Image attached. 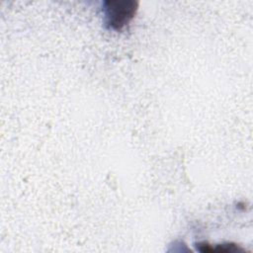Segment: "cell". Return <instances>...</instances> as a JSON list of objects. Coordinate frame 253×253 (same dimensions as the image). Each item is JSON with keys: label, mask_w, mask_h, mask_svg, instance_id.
Listing matches in <instances>:
<instances>
[{"label": "cell", "mask_w": 253, "mask_h": 253, "mask_svg": "<svg viewBox=\"0 0 253 253\" xmlns=\"http://www.w3.org/2000/svg\"><path fill=\"white\" fill-rule=\"evenodd\" d=\"M138 2L133 0H109L105 2L108 24L115 30H121L134 17Z\"/></svg>", "instance_id": "1"}, {"label": "cell", "mask_w": 253, "mask_h": 253, "mask_svg": "<svg viewBox=\"0 0 253 253\" xmlns=\"http://www.w3.org/2000/svg\"><path fill=\"white\" fill-rule=\"evenodd\" d=\"M199 250L202 252H219V253H228V252H236V251H242V249L235 244H222L217 245L215 247H212L210 244H199Z\"/></svg>", "instance_id": "2"}]
</instances>
